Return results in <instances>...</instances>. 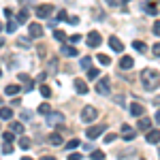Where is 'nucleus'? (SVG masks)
Wrapping results in <instances>:
<instances>
[{
  "mask_svg": "<svg viewBox=\"0 0 160 160\" xmlns=\"http://www.w3.org/2000/svg\"><path fill=\"white\" fill-rule=\"evenodd\" d=\"M141 83L145 90H156L158 88V71H152V68H143L141 71Z\"/></svg>",
  "mask_w": 160,
  "mask_h": 160,
  "instance_id": "f257e3e1",
  "label": "nucleus"
},
{
  "mask_svg": "<svg viewBox=\"0 0 160 160\" xmlns=\"http://www.w3.org/2000/svg\"><path fill=\"white\" fill-rule=\"evenodd\" d=\"M96 118H98V111H96V107H92V105L83 107V111H81V122H83V124L94 122Z\"/></svg>",
  "mask_w": 160,
  "mask_h": 160,
  "instance_id": "f03ea898",
  "label": "nucleus"
},
{
  "mask_svg": "<svg viewBox=\"0 0 160 160\" xmlns=\"http://www.w3.org/2000/svg\"><path fill=\"white\" fill-rule=\"evenodd\" d=\"M96 92L100 96H109L111 94V86H109V79L107 77H100V81L96 83Z\"/></svg>",
  "mask_w": 160,
  "mask_h": 160,
  "instance_id": "7ed1b4c3",
  "label": "nucleus"
},
{
  "mask_svg": "<svg viewBox=\"0 0 160 160\" xmlns=\"http://www.w3.org/2000/svg\"><path fill=\"white\" fill-rule=\"evenodd\" d=\"M34 13H37V17H41V19H47L51 13H53V7L51 4H38Z\"/></svg>",
  "mask_w": 160,
  "mask_h": 160,
  "instance_id": "20e7f679",
  "label": "nucleus"
},
{
  "mask_svg": "<svg viewBox=\"0 0 160 160\" xmlns=\"http://www.w3.org/2000/svg\"><path fill=\"white\" fill-rule=\"evenodd\" d=\"M105 130H107V126H105V124H100V126H92V128H88L86 135H88V139H98Z\"/></svg>",
  "mask_w": 160,
  "mask_h": 160,
  "instance_id": "39448f33",
  "label": "nucleus"
},
{
  "mask_svg": "<svg viewBox=\"0 0 160 160\" xmlns=\"http://www.w3.org/2000/svg\"><path fill=\"white\" fill-rule=\"evenodd\" d=\"M88 47H98L100 43H102V37H100V32H96V30H92L90 34H88Z\"/></svg>",
  "mask_w": 160,
  "mask_h": 160,
  "instance_id": "423d86ee",
  "label": "nucleus"
},
{
  "mask_svg": "<svg viewBox=\"0 0 160 160\" xmlns=\"http://www.w3.org/2000/svg\"><path fill=\"white\" fill-rule=\"evenodd\" d=\"M60 122H64V113H58V111H49L47 113V124L49 126H56Z\"/></svg>",
  "mask_w": 160,
  "mask_h": 160,
  "instance_id": "0eeeda50",
  "label": "nucleus"
},
{
  "mask_svg": "<svg viewBox=\"0 0 160 160\" xmlns=\"http://www.w3.org/2000/svg\"><path fill=\"white\" fill-rule=\"evenodd\" d=\"M28 32H30V38H41L43 37V26L41 24H30L28 26Z\"/></svg>",
  "mask_w": 160,
  "mask_h": 160,
  "instance_id": "6e6552de",
  "label": "nucleus"
},
{
  "mask_svg": "<svg viewBox=\"0 0 160 160\" xmlns=\"http://www.w3.org/2000/svg\"><path fill=\"white\" fill-rule=\"evenodd\" d=\"M75 90H77V94H81V96H86L88 92H90L88 83H86V81H81V79H75Z\"/></svg>",
  "mask_w": 160,
  "mask_h": 160,
  "instance_id": "1a4fd4ad",
  "label": "nucleus"
},
{
  "mask_svg": "<svg viewBox=\"0 0 160 160\" xmlns=\"http://www.w3.org/2000/svg\"><path fill=\"white\" fill-rule=\"evenodd\" d=\"M109 45H111V49L118 51V53H122V51H124V45H122V41H120L118 37H109Z\"/></svg>",
  "mask_w": 160,
  "mask_h": 160,
  "instance_id": "9d476101",
  "label": "nucleus"
},
{
  "mask_svg": "<svg viewBox=\"0 0 160 160\" xmlns=\"http://www.w3.org/2000/svg\"><path fill=\"white\" fill-rule=\"evenodd\" d=\"M122 137H124V141H132V139H135V130H132L128 124H124L122 126Z\"/></svg>",
  "mask_w": 160,
  "mask_h": 160,
  "instance_id": "9b49d317",
  "label": "nucleus"
},
{
  "mask_svg": "<svg viewBox=\"0 0 160 160\" xmlns=\"http://www.w3.org/2000/svg\"><path fill=\"white\" fill-rule=\"evenodd\" d=\"M143 113H145L143 105H139V102H132V105H130V115H135V118H141Z\"/></svg>",
  "mask_w": 160,
  "mask_h": 160,
  "instance_id": "f8f14e48",
  "label": "nucleus"
},
{
  "mask_svg": "<svg viewBox=\"0 0 160 160\" xmlns=\"http://www.w3.org/2000/svg\"><path fill=\"white\" fill-rule=\"evenodd\" d=\"M135 66V60L130 58V56H124L122 60H120V68H124V71H128V68H132Z\"/></svg>",
  "mask_w": 160,
  "mask_h": 160,
  "instance_id": "ddd939ff",
  "label": "nucleus"
},
{
  "mask_svg": "<svg viewBox=\"0 0 160 160\" xmlns=\"http://www.w3.org/2000/svg\"><path fill=\"white\" fill-rule=\"evenodd\" d=\"M158 141H160V132H158V128H154L152 132H148V143H152V145H158Z\"/></svg>",
  "mask_w": 160,
  "mask_h": 160,
  "instance_id": "4468645a",
  "label": "nucleus"
},
{
  "mask_svg": "<svg viewBox=\"0 0 160 160\" xmlns=\"http://www.w3.org/2000/svg\"><path fill=\"white\" fill-rule=\"evenodd\" d=\"M9 130H11L13 135H24V124L22 122H11V128H9Z\"/></svg>",
  "mask_w": 160,
  "mask_h": 160,
  "instance_id": "2eb2a0df",
  "label": "nucleus"
},
{
  "mask_svg": "<svg viewBox=\"0 0 160 160\" xmlns=\"http://www.w3.org/2000/svg\"><path fill=\"white\" fill-rule=\"evenodd\" d=\"M11 118H13L11 107H0V120H11Z\"/></svg>",
  "mask_w": 160,
  "mask_h": 160,
  "instance_id": "dca6fc26",
  "label": "nucleus"
},
{
  "mask_svg": "<svg viewBox=\"0 0 160 160\" xmlns=\"http://www.w3.org/2000/svg\"><path fill=\"white\" fill-rule=\"evenodd\" d=\"M19 92H22V88L17 86V83H15V86H7V88H4V94H7V96H15V94H19Z\"/></svg>",
  "mask_w": 160,
  "mask_h": 160,
  "instance_id": "f3484780",
  "label": "nucleus"
},
{
  "mask_svg": "<svg viewBox=\"0 0 160 160\" xmlns=\"http://www.w3.org/2000/svg\"><path fill=\"white\" fill-rule=\"evenodd\" d=\"M62 56H66V58H75L77 56V49L75 47H66V45H62Z\"/></svg>",
  "mask_w": 160,
  "mask_h": 160,
  "instance_id": "a211bd4d",
  "label": "nucleus"
},
{
  "mask_svg": "<svg viewBox=\"0 0 160 160\" xmlns=\"http://www.w3.org/2000/svg\"><path fill=\"white\" fill-rule=\"evenodd\" d=\"M49 143H51V145H62L64 141H62L60 132H51V135H49Z\"/></svg>",
  "mask_w": 160,
  "mask_h": 160,
  "instance_id": "6ab92c4d",
  "label": "nucleus"
},
{
  "mask_svg": "<svg viewBox=\"0 0 160 160\" xmlns=\"http://www.w3.org/2000/svg\"><path fill=\"white\" fill-rule=\"evenodd\" d=\"M148 128H152V120L141 118V120H139V130H148Z\"/></svg>",
  "mask_w": 160,
  "mask_h": 160,
  "instance_id": "aec40b11",
  "label": "nucleus"
},
{
  "mask_svg": "<svg viewBox=\"0 0 160 160\" xmlns=\"http://www.w3.org/2000/svg\"><path fill=\"white\" fill-rule=\"evenodd\" d=\"M15 22H17V24H26V22H28V9H22Z\"/></svg>",
  "mask_w": 160,
  "mask_h": 160,
  "instance_id": "412c9836",
  "label": "nucleus"
},
{
  "mask_svg": "<svg viewBox=\"0 0 160 160\" xmlns=\"http://www.w3.org/2000/svg\"><path fill=\"white\" fill-rule=\"evenodd\" d=\"M30 145H32V141H30V139H28V137H19V148L22 149H30Z\"/></svg>",
  "mask_w": 160,
  "mask_h": 160,
  "instance_id": "4be33fe9",
  "label": "nucleus"
},
{
  "mask_svg": "<svg viewBox=\"0 0 160 160\" xmlns=\"http://www.w3.org/2000/svg\"><path fill=\"white\" fill-rule=\"evenodd\" d=\"M17 26H19V24H17V22L11 17V19H9V24L4 26V30H7V32H15V30H17Z\"/></svg>",
  "mask_w": 160,
  "mask_h": 160,
  "instance_id": "5701e85b",
  "label": "nucleus"
},
{
  "mask_svg": "<svg viewBox=\"0 0 160 160\" xmlns=\"http://www.w3.org/2000/svg\"><path fill=\"white\" fill-rule=\"evenodd\" d=\"M90 158L92 160H105V154L98 152V149H92V152H90Z\"/></svg>",
  "mask_w": 160,
  "mask_h": 160,
  "instance_id": "b1692460",
  "label": "nucleus"
},
{
  "mask_svg": "<svg viewBox=\"0 0 160 160\" xmlns=\"http://www.w3.org/2000/svg\"><path fill=\"white\" fill-rule=\"evenodd\" d=\"M17 45H19L22 49H28V47H32V43H30V38H17Z\"/></svg>",
  "mask_w": 160,
  "mask_h": 160,
  "instance_id": "393cba45",
  "label": "nucleus"
},
{
  "mask_svg": "<svg viewBox=\"0 0 160 160\" xmlns=\"http://www.w3.org/2000/svg\"><path fill=\"white\" fill-rule=\"evenodd\" d=\"M145 11H148L149 15H158V4H156V2H152V4L145 7Z\"/></svg>",
  "mask_w": 160,
  "mask_h": 160,
  "instance_id": "a878e982",
  "label": "nucleus"
},
{
  "mask_svg": "<svg viewBox=\"0 0 160 160\" xmlns=\"http://www.w3.org/2000/svg\"><path fill=\"white\" fill-rule=\"evenodd\" d=\"M98 62L102 64V66H109V64H111V58H109V56H105V53H98Z\"/></svg>",
  "mask_w": 160,
  "mask_h": 160,
  "instance_id": "bb28decb",
  "label": "nucleus"
},
{
  "mask_svg": "<svg viewBox=\"0 0 160 160\" xmlns=\"http://www.w3.org/2000/svg\"><path fill=\"white\" fill-rule=\"evenodd\" d=\"M132 47H135L137 51H141V53H145V43H143V41H135Z\"/></svg>",
  "mask_w": 160,
  "mask_h": 160,
  "instance_id": "cd10ccee",
  "label": "nucleus"
},
{
  "mask_svg": "<svg viewBox=\"0 0 160 160\" xmlns=\"http://www.w3.org/2000/svg\"><path fill=\"white\" fill-rule=\"evenodd\" d=\"M81 68H92V58H90V56H86V58H83V60H81Z\"/></svg>",
  "mask_w": 160,
  "mask_h": 160,
  "instance_id": "c85d7f7f",
  "label": "nucleus"
},
{
  "mask_svg": "<svg viewBox=\"0 0 160 160\" xmlns=\"http://www.w3.org/2000/svg\"><path fill=\"white\" fill-rule=\"evenodd\" d=\"M38 90H41V94H43L45 98H49V96H51V88L49 86H41Z\"/></svg>",
  "mask_w": 160,
  "mask_h": 160,
  "instance_id": "c756f323",
  "label": "nucleus"
},
{
  "mask_svg": "<svg viewBox=\"0 0 160 160\" xmlns=\"http://www.w3.org/2000/svg\"><path fill=\"white\" fill-rule=\"evenodd\" d=\"M37 111H38V113H43V115H47L51 109H49V105H47V102H43V105H38V109H37Z\"/></svg>",
  "mask_w": 160,
  "mask_h": 160,
  "instance_id": "7c9ffc66",
  "label": "nucleus"
},
{
  "mask_svg": "<svg viewBox=\"0 0 160 160\" xmlns=\"http://www.w3.org/2000/svg\"><path fill=\"white\" fill-rule=\"evenodd\" d=\"M13 149H15V145L4 141V145H2V152H4V154H13Z\"/></svg>",
  "mask_w": 160,
  "mask_h": 160,
  "instance_id": "2f4dec72",
  "label": "nucleus"
},
{
  "mask_svg": "<svg viewBox=\"0 0 160 160\" xmlns=\"http://www.w3.org/2000/svg\"><path fill=\"white\" fill-rule=\"evenodd\" d=\"M75 148H79V139H71L66 143V149H75Z\"/></svg>",
  "mask_w": 160,
  "mask_h": 160,
  "instance_id": "473e14b6",
  "label": "nucleus"
},
{
  "mask_svg": "<svg viewBox=\"0 0 160 160\" xmlns=\"http://www.w3.org/2000/svg\"><path fill=\"white\" fill-rule=\"evenodd\" d=\"M53 38H56V41H66V34H64L62 30H56V32H53Z\"/></svg>",
  "mask_w": 160,
  "mask_h": 160,
  "instance_id": "72a5a7b5",
  "label": "nucleus"
},
{
  "mask_svg": "<svg viewBox=\"0 0 160 160\" xmlns=\"http://www.w3.org/2000/svg\"><path fill=\"white\" fill-rule=\"evenodd\" d=\"M88 77H90V79H96V77H98V71H96V68H88Z\"/></svg>",
  "mask_w": 160,
  "mask_h": 160,
  "instance_id": "f704fd0d",
  "label": "nucleus"
},
{
  "mask_svg": "<svg viewBox=\"0 0 160 160\" xmlns=\"http://www.w3.org/2000/svg\"><path fill=\"white\" fill-rule=\"evenodd\" d=\"M2 137H4V141H7V143H11V141H13V137H15V135H13L11 130H9V132H4Z\"/></svg>",
  "mask_w": 160,
  "mask_h": 160,
  "instance_id": "c9c22d12",
  "label": "nucleus"
},
{
  "mask_svg": "<svg viewBox=\"0 0 160 160\" xmlns=\"http://www.w3.org/2000/svg\"><path fill=\"white\" fill-rule=\"evenodd\" d=\"M17 79H19L22 83H26V81H30V77H28V75H26V73H22V75H19V77H17Z\"/></svg>",
  "mask_w": 160,
  "mask_h": 160,
  "instance_id": "e433bc0d",
  "label": "nucleus"
},
{
  "mask_svg": "<svg viewBox=\"0 0 160 160\" xmlns=\"http://www.w3.org/2000/svg\"><path fill=\"white\" fill-rule=\"evenodd\" d=\"M30 118H32V113H30V111H24V113H22V120H26V122H28Z\"/></svg>",
  "mask_w": 160,
  "mask_h": 160,
  "instance_id": "4c0bfd02",
  "label": "nucleus"
},
{
  "mask_svg": "<svg viewBox=\"0 0 160 160\" xmlns=\"http://www.w3.org/2000/svg\"><path fill=\"white\" fill-rule=\"evenodd\" d=\"M152 30H154V34H156V37H158V34H160V24H158V22L154 24V28H152Z\"/></svg>",
  "mask_w": 160,
  "mask_h": 160,
  "instance_id": "58836bf2",
  "label": "nucleus"
},
{
  "mask_svg": "<svg viewBox=\"0 0 160 160\" xmlns=\"http://www.w3.org/2000/svg\"><path fill=\"white\" fill-rule=\"evenodd\" d=\"M152 51H154V56H156V58H158V56H160V47H158V43H156V45L152 47Z\"/></svg>",
  "mask_w": 160,
  "mask_h": 160,
  "instance_id": "ea45409f",
  "label": "nucleus"
},
{
  "mask_svg": "<svg viewBox=\"0 0 160 160\" xmlns=\"http://www.w3.org/2000/svg\"><path fill=\"white\" fill-rule=\"evenodd\" d=\"M111 141H115V135H113V132H111V135H107V137H105V143H111Z\"/></svg>",
  "mask_w": 160,
  "mask_h": 160,
  "instance_id": "a19ab883",
  "label": "nucleus"
},
{
  "mask_svg": "<svg viewBox=\"0 0 160 160\" xmlns=\"http://www.w3.org/2000/svg\"><path fill=\"white\" fill-rule=\"evenodd\" d=\"M68 160H81V154H75V152H73V154L68 156Z\"/></svg>",
  "mask_w": 160,
  "mask_h": 160,
  "instance_id": "79ce46f5",
  "label": "nucleus"
},
{
  "mask_svg": "<svg viewBox=\"0 0 160 160\" xmlns=\"http://www.w3.org/2000/svg\"><path fill=\"white\" fill-rule=\"evenodd\" d=\"M79 41H81L79 34H73V37H71V43H79Z\"/></svg>",
  "mask_w": 160,
  "mask_h": 160,
  "instance_id": "37998d69",
  "label": "nucleus"
},
{
  "mask_svg": "<svg viewBox=\"0 0 160 160\" xmlns=\"http://www.w3.org/2000/svg\"><path fill=\"white\" fill-rule=\"evenodd\" d=\"M58 19H60V22H62V19H66V11H60V13H58Z\"/></svg>",
  "mask_w": 160,
  "mask_h": 160,
  "instance_id": "c03bdc74",
  "label": "nucleus"
},
{
  "mask_svg": "<svg viewBox=\"0 0 160 160\" xmlns=\"http://www.w3.org/2000/svg\"><path fill=\"white\" fill-rule=\"evenodd\" d=\"M66 19H68V22H71L73 26H75V24H79V19H77V17H66Z\"/></svg>",
  "mask_w": 160,
  "mask_h": 160,
  "instance_id": "a18cd8bd",
  "label": "nucleus"
},
{
  "mask_svg": "<svg viewBox=\"0 0 160 160\" xmlns=\"http://www.w3.org/2000/svg\"><path fill=\"white\" fill-rule=\"evenodd\" d=\"M4 15H7V17L11 19V17H13V11H11V9H4Z\"/></svg>",
  "mask_w": 160,
  "mask_h": 160,
  "instance_id": "49530a36",
  "label": "nucleus"
},
{
  "mask_svg": "<svg viewBox=\"0 0 160 160\" xmlns=\"http://www.w3.org/2000/svg\"><path fill=\"white\" fill-rule=\"evenodd\" d=\"M115 102H118V105H122V107H124V98H122V96H115Z\"/></svg>",
  "mask_w": 160,
  "mask_h": 160,
  "instance_id": "de8ad7c7",
  "label": "nucleus"
},
{
  "mask_svg": "<svg viewBox=\"0 0 160 160\" xmlns=\"http://www.w3.org/2000/svg\"><path fill=\"white\" fill-rule=\"evenodd\" d=\"M105 2H107V4H111V7H115V4H118V0H105Z\"/></svg>",
  "mask_w": 160,
  "mask_h": 160,
  "instance_id": "09e8293b",
  "label": "nucleus"
},
{
  "mask_svg": "<svg viewBox=\"0 0 160 160\" xmlns=\"http://www.w3.org/2000/svg\"><path fill=\"white\" fill-rule=\"evenodd\" d=\"M41 160H56V158H53V156H43Z\"/></svg>",
  "mask_w": 160,
  "mask_h": 160,
  "instance_id": "8fccbe9b",
  "label": "nucleus"
},
{
  "mask_svg": "<svg viewBox=\"0 0 160 160\" xmlns=\"http://www.w3.org/2000/svg\"><path fill=\"white\" fill-rule=\"evenodd\" d=\"M22 160H32V158H28V156H24V158H22Z\"/></svg>",
  "mask_w": 160,
  "mask_h": 160,
  "instance_id": "3c124183",
  "label": "nucleus"
},
{
  "mask_svg": "<svg viewBox=\"0 0 160 160\" xmlns=\"http://www.w3.org/2000/svg\"><path fill=\"white\" fill-rule=\"evenodd\" d=\"M2 45H4V41H2V38H0V47H2Z\"/></svg>",
  "mask_w": 160,
  "mask_h": 160,
  "instance_id": "603ef678",
  "label": "nucleus"
},
{
  "mask_svg": "<svg viewBox=\"0 0 160 160\" xmlns=\"http://www.w3.org/2000/svg\"><path fill=\"white\" fill-rule=\"evenodd\" d=\"M2 30H4V26H2V24H0V32H2Z\"/></svg>",
  "mask_w": 160,
  "mask_h": 160,
  "instance_id": "864d4df0",
  "label": "nucleus"
},
{
  "mask_svg": "<svg viewBox=\"0 0 160 160\" xmlns=\"http://www.w3.org/2000/svg\"><path fill=\"white\" fill-rule=\"evenodd\" d=\"M0 75H2V68H0Z\"/></svg>",
  "mask_w": 160,
  "mask_h": 160,
  "instance_id": "5fc2aeb1",
  "label": "nucleus"
},
{
  "mask_svg": "<svg viewBox=\"0 0 160 160\" xmlns=\"http://www.w3.org/2000/svg\"><path fill=\"white\" fill-rule=\"evenodd\" d=\"M0 105H2V100H0Z\"/></svg>",
  "mask_w": 160,
  "mask_h": 160,
  "instance_id": "6e6d98bb",
  "label": "nucleus"
},
{
  "mask_svg": "<svg viewBox=\"0 0 160 160\" xmlns=\"http://www.w3.org/2000/svg\"><path fill=\"white\" fill-rule=\"evenodd\" d=\"M124 2H128V0H124Z\"/></svg>",
  "mask_w": 160,
  "mask_h": 160,
  "instance_id": "4d7b16f0",
  "label": "nucleus"
}]
</instances>
